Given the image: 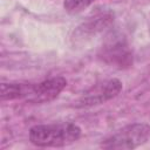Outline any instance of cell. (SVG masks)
Wrapping results in <instances>:
<instances>
[{"label":"cell","mask_w":150,"mask_h":150,"mask_svg":"<svg viewBox=\"0 0 150 150\" xmlns=\"http://www.w3.org/2000/svg\"><path fill=\"white\" fill-rule=\"evenodd\" d=\"M81 136L79 125L69 122L34 125L29 130V141L41 148L66 146L76 142Z\"/></svg>","instance_id":"obj_1"},{"label":"cell","mask_w":150,"mask_h":150,"mask_svg":"<svg viewBox=\"0 0 150 150\" xmlns=\"http://www.w3.org/2000/svg\"><path fill=\"white\" fill-rule=\"evenodd\" d=\"M150 138V125L145 123L129 124L111 136H109L101 146L104 149H134L144 144Z\"/></svg>","instance_id":"obj_2"},{"label":"cell","mask_w":150,"mask_h":150,"mask_svg":"<svg viewBox=\"0 0 150 150\" xmlns=\"http://www.w3.org/2000/svg\"><path fill=\"white\" fill-rule=\"evenodd\" d=\"M122 90V82L117 79H111L91 87L77 101L76 107H91L102 104L120 94Z\"/></svg>","instance_id":"obj_3"},{"label":"cell","mask_w":150,"mask_h":150,"mask_svg":"<svg viewBox=\"0 0 150 150\" xmlns=\"http://www.w3.org/2000/svg\"><path fill=\"white\" fill-rule=\"evenodd\" d=\"M66 86L67 80L62 76L50 77L40 83H32L26 101L32 103H48L55 100Z\"/></svg>","instance_id":"obj_4"},{"label":"cell","mask_w":150,"mask_h":150,"mask_svg":"<svg viewBox=\"0 0 150 150\" xmlns=\"http://www.w3.org/2000/svg\"><path fill=\"white\" fill-rule=\"evenodd\" d=\"M32 83H21V82H12V83H2L1 84V100L9 101L16 98H27Z\"/></svg>","instance_id":"obj_5"},{"label":"cell","mask_w":150,"mask_h":150,"mask_svg":"<svg viewBox=\"0 0 150 150\" xmlns=\"http://www.w3.org/2000/svg\"><path fill=\"white\" fill-rule=\"evenodd\" d=\"M104 57L110 59V62H116L118 64H128L130 54L127 52L125 47L121 42H118V43H114L111 47L107 49Z\"/></svg>","instance_id":"obj_6"},{"label":"cell","mask_w":150,"mask_h":150,"mask_svg":"<svg viewBox=\"0 0 150 150\" xmlns=\"http://www.w3.org/2000/svg\"><path fill=\"white\" fill-rule=\"evenodd\" d=\"M96 0H64L63 1V7L68 13L75 14L84 8H87L89 5L95 2Z\"/></svg>","instance_id":"obj_7"}]
</instances>
